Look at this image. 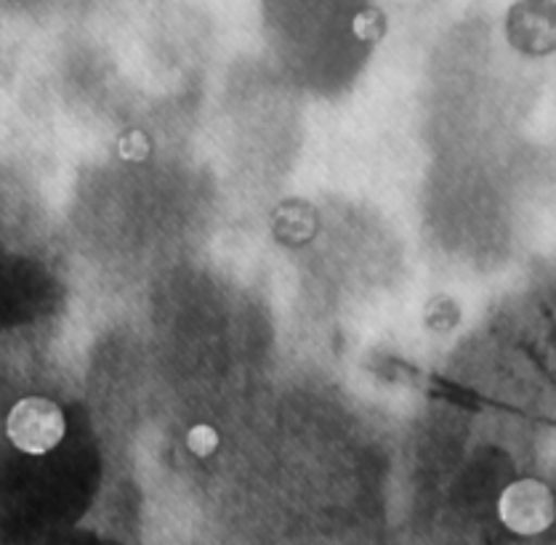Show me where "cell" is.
<instances>
[{"mask_svg": "<svg viewBox=\"0 0 556 545\" xmlns=\"http://www.w3.org/2000/svg\"><path fill=\"white\" fill-rule=\"evenodd\" d=\"M64 413L43 396H27L11 407L5 434L11 444L27 455H46L64 440Z\"/></svg>", "mask_w": 556, "mask_h": 545, "instance_id": "obj_1", "label": "cell"}, {"mask_svg": "<svg viewBox=\"0 0 556 545\" xmlns=\"http://www.w3.org/2000/svg\"><path fill=\"white\" fill-rule=\"evenodd\" d=\"M528 493L522 490H514L506 495L504 506H501V517L514 532H522V535H535L543 532L554 519V503L548 500L546 490H541L538 484H525Z\"/></svg>", "mask_w": 556, "mask_h": 545, "instance_id": "obj_2", "label": "cell"}, {"mask_svg": "<svg viewBox=\"0 0 556 545\" xmlns=\"http://www.w3.org/2000/svg\"><path fill=\"white\" fill-rule=\"evenodd\" d=\"M216 431L208 429V426H194L192 431H189V449L198 455H211L213 449H216Z\"/></svg>", "mask_w": 556, "mask_h": 545, "instance_id": "obj_3", "label": "cell"}]
</instances>
